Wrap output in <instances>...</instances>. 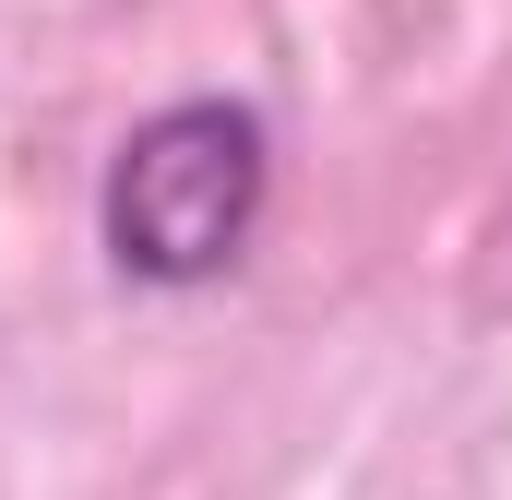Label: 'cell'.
<instances>
[{
	"instance_id": "2",
	"label": "cell",
	"mask_w": 512,
	"mask_h": 500,
	"mask_svg": "<svg viewBox=\"0 0 512 500\" xmlns=\"http://www.w3.org/2000/svg\"><path fill=\"white\" fill-rule=\"evenodd\" d=\"M465 322L477 334L512 322V179H501V203H489V227H477V262H465Z\"/></svg>"
},
{
	"instance_id": "1",
	"label": "cell",
	"mask_w": 512,
	"mask_h": 500,
	"mask_svg": "<svg viewBox=\"0 0 512 500\" xmlns=\"http://www.w3.org/2000/svg\"><path fill=\"white\" fill-rule=\"evenodd\" d=\"M262 203H274V131H262V108L179 96V108H155L108 155L96 227H108V262L131 286H215L262 239Z\"/></svg>"
}]
</instances>
